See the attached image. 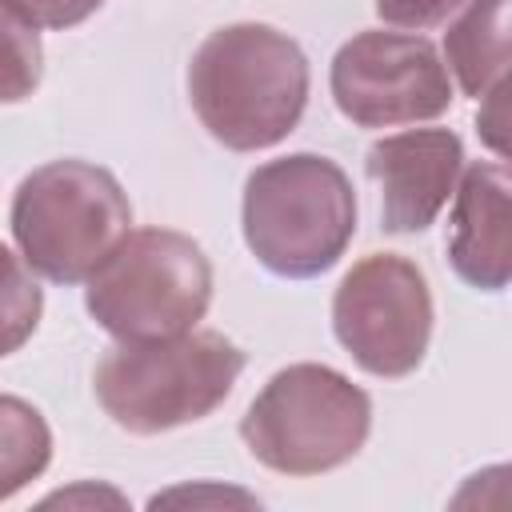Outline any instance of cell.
<instances>
[{"instance_id": "obj_11", "label": "cell", "mask_w": 512, "mask_h": 512, "mask_svg": "<svg viewBox=\"0 0 512 512\" xmlns=\"http://www.w3.org/2000/svg\"><path fill=\"white\" fill-rule=\"evenodd\" d=\"M444 56L464 96H484L512 72V0H468L444 32Z\"/></svg>"}, {"instance_id": "obj_14", "label": "cell", "mask_w": 512, "mask_h": 512, "mask_svg": "<svg viewBox=\"0 0 512 512\" xmlns=\"http://www.w3.org/2000/svg\"><path fill=\"white\" fill-rule=\"evenodd\" d=\"M476 136L488 152H496L500 160L512 164V72L500 76L476 108Z\"/></svg>"}, {"instance_id": "obj_3", "label": "cell", "mask_w": 512, "mask_h": 512, "mask_svg": "<svg viewBox=\"0 0 512 512\" xmlns=\"http://www.w3.org/2000/svg\"><path fill=\"white\" fill-rule=\"evenodd\" d=\"M244 244L276 276L328 272L356 232V192L344 168L316 152L260 164L244 180Z\"/></svg>"}, {"instance_id": "obj_5", "label": "cell", "mask_w": 512, "mask_h": 512, "mask_svg": "<svg viewBox=\"0 0 512 512\" xmlns=\"http://www.w3.org/2000/svg\"><path fill=\"white\" fill-rule=\"evenodd\" d=\"M372 428V400L328 364L280 368L240 420V436L280 476H320L348 464Z\"/></svg>"}, {"instance_id": "obj_12", "label": "cell", "mask_w": 512, "mask_h": 512, "mask_svg": "<svg viewBox=\"0 0 512 512\" xmlns=\"http://www.w3.org/2000/svg\"><path fill=\"white\" fill-rule=\"evenodd\" d=\"M52 436L36 408H28L16 396L0 400V496L8 500L16 488H24L32 476L48 468Z\"/></svg>"}, {"instance_id": "obj_15", "label": "cell", "mask_w": 512, "mask_h": 512, "mask_svg": "<svg viewBox=\"0 0 512 512\" xmlns=\"http://www.w3.org/2000/svg\"><path fill=\"white\" fill-rule=\"evenodd\" d=\"M4 268H8V336H4V352H16L20 340L36 328L40 320V288L24 276L16 252H4Z\"/></svg>"}, {"instance_id": "obj_1", "label": "cell", "mask_w": 512, "mask_h": 512, "mask_svg": "<svg viewBox=\"0 0 512 512\" xmlns=\"http://www.w3.org/2000/svg\"><path fill=\"white\" fill-rule=\"evenodd\" d=\"M188 100L224 148H272L304 116L308 60L300 44L272 24H224L192 52Z\"/></svg>"}, {"instance_id": "obj_7", "label": "cell", "mask_w": 512, "mask_h": 512, "mask_svg": "<svg viewBox=\"0 0 512 512\" xmlns=\"http://www.w3.org/2000/svg\"><path fill=\"white\" fill-rule=\"evenodd\" d=\"M332 332L372 376L400 380L416 372L432 340V292L424 272L396 252L356 260L332 296Z\"/></svg>"}, {"instance_id": "obj_19", "label": "cell", "mask_w": 512, "mask_h": 512, "mask_svg": "<svg viewBox=\"0 0 512 512\" xmlns=\"http://www.w3.org/2000/svg\"><path fill=\"white\" fill-rule=\"evenodd\" d=\"M160 504H256V500L244 492H232V488H176V492L152 496V508H160Z\"/></svg>"}, {"instance_id": "obj_18", "label": "cell", "mask_w": 512, "mask_h": 512, "mask_svg": "<svg viewBox=\"0 0 512 512\" xmlns=\"http://www.w3.org/2000/svg\"><path fill=\"white\" fill-rule=\"evenodd\" d=\"M464 0H376V16L396 28H432L448 20Z\"/></svg>"}, {"instance_id": "obj_16", "label": "cell", "mask_w": 512, "mask_h": 512, "mask_svg": "<svg viewBox=\"0 0 512 512\" xmlns=\"http://www.w3.org/2000/svg\"><path fill=\"white\" fill-rule=\"evenodd\" d=\"M448 508H456V512H468V508H472V512L512 508V460L472 472V476L460 484V492L448 500Z\"/></svg>"}, {"instance_id": "obj_4", "label": "cell", "mask_w": 512, "mask_h": 512, "mask_svg": "<svg viewBox=\"0 0 512 512\" xmlns=\"http://www.w3.org/2000/svg\"><path fill=\"white\" fill-rule=\"evenodd\" d=\"M132 232L120 180L88 160L32 168L12 196V240L32 272L56 284L88 280Z\"/></svg>"}, {"instance_id": "obj_2", "label": "cell", "mask_w": 512, "mask_h": 512, "mask_svg": "<svg viewBox=\"0 0 512 512\" xmlns=\"http://www.w3.org/2000/svg\"><path fill=\"white\" fill-rule=\"evenodd\" d=\"M244 352L212 328H192L168 340H120L92 372V388L108 420L132 436H156L216 412L236 376Z\"/></svg>"}, {"instance_id": "obj_10", "label": "cell", "mask_w": 512, "mask_h": 512, "mask_svg": "<svg viewBox=\"0 0 512 512\" xmlns=\"http://www.w3.org/2000/svg\"><path fill=\"white\" fill-rule=\"evenodd\" d=\"M448 264L480 292L512 284V168L492 160L464 168L448 220Z\"/></svg>"}, {"instance_id": "obj_13", "label": "cell", "mask_w": 512, "mask_h": 512, "mask_svg": "<svg viewBox=\"0 0 512 512\" xmlns=\"http://www.w3.org/2000/svg\"><path fill=\"white\" fill-rule=\"evenodd\" d=\"M40 80V40L36 24L4 8V100H20Z\"/></svg>"}, {"instance_id": "obj_9", "label": "cell", "mask_w": 512, "mask_h": 512, "mask_svg": "<svg viewBox=\"0 0 512 512\" xmlns=\"http://www.w3.org/2000/svg\"><path fill=\"white\" fill-rule=\"evenodd\" d=\"M364 168L380 188V224L392 236L424 232L464 168V144L452 128H412L384 136L368 148Z\"/></svg>"}, {"instance_id": "obj_17", "label": "cell", "mask_w": 512, "mask_h": 512, "mask_svg": "<svg viewBox=\"0 0 512 512\" xmlns=\"http://www.w3.org/2000/svg\"><path fill=\"white\" fill-rule=\"evenodd\" d=\"M104 0H4V8H12L16 16H24L36 28H72L80 20H88Z\"/></svg>"}, {"instance_id": "obj_8", "label": "cell", "mask_w": 512, "mask_h": 512, "mask_svg": "<svg viewBox=\"0 0 512 512\" xmlns=\"http://www.w3.org/2000/svg\"><path fill=\"white\" fill-rule=\"evenodd\" d=\"M332 100L360 128L436 120L452 108L448 64L424 36L368 28L332 56Z\"/></svg>"}, {"instance_id": "obj_6", "label": "cell", "mask_w": 512, "mask_h": 512, "mask_svg": "<svg viewBox=\"0 0 512 512\" xmlns=\"http://www.w3.org/2000/svg\"><path fill=\"white\" fill-rule=\"evenodd\" d=\"M212 264L204 248L172 228H136L88 276L84 308L116 340H168L204 320Z\"/></svg>"}, {"instance_id": "obj_20", "label": "cell", "mask_w": 512, "mask_h": 512, "mask_svg": "<svg viewBox=\"0 0 512 512\" xmlns=\"http://www.w3.org/2000/svg\"><path fill=\"white\" fill-rule=\"evenodd\" d=\"M76 500H112V504H124L112 488H76V492H56V496H48L40 508H56V504H76Z\"/></svg>"}]
</instances>
